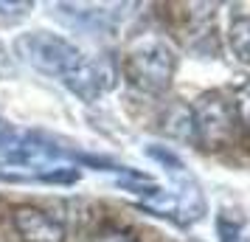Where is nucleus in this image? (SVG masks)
<instances>
[{
  "mask_svg": "<svg viewBox=\"0 0 250 242\" xmlns=\"http://www.w3.org/2000/svg\"><path fill=\"white\" fill-rule=\"evenodd\" d=\"M174 70H177V54L169 43H163L158 37L135 43L124 57L126 82L149 96H160L169 90Z\"/></svg>",
  "mask_w": 250,
  "mask_h": 242,
  "instance_id": "1",
  "label": "nucleus"
},
{
  "mask_svg": "<svg viewBox=\"0 0 250 242\" xmlns=\"http://www.w3.org/2000/svg\"><path fill=\"white\" fill-rule=\"evenodd\" d=\"M14 51L25 65H31L34 70L45 73V76H57V79H65L84 59V54L70 40L51 34V31H28V34L17 37Z\"/></svg>",
  "mask_w": 250,
  "mask_h": 242,
  "instance_id": "2",
  "label": "nucleus"
},
{
  "mask_svg": "<svg viewBox=\"0 0 250 242\" xmlns=\"http://www.w3.org/2000/svg\"><path fill=\"white\" fill-rule=\"evenodd\" d=\"M194 115V144L203 150L216 152L233 141V124L236 113L233 104L222 99V93H203L191 107Z\"/></svg>",
  "mask_w": 250,
  "mask_h": 242,
  "instance_id": "3",
  "label": "nucleus"
},
{
  "mask_svg": "<svg viewBox=\"0 0 250 242\" xmlns=\"http://www.w3.org/2000/svg\"><path fill=\"white\" fill-rule=\"evenodd\" d=\"M70 93H76L82 102H99L107 90L115 88V68L107 59H82L76 68L62 79Z\"/></svg>",
  "mask_w": 250,
  "mask_h": 242,
  "instance_id": "4",
  "label": "nucleus"
},
{
  "mask_svg": "<svg viewBox=\"0 0 250 242\" xmlns=\"http://www.w3.org/2000/svg\"><path fill=\"white\" fill-rule=\"evenodd\" d=\"M12 222L23 242H65V225L37 206H17Z\"/></svg>",
  "mask_w": 250,
  "mask_h": 242,
  "instance_id": "5",
  "label": "nucleus"
},
{
  "mask_svg": "<svg viewBox=\"0 0 250 242\" xmlns=\"http://www.w3.org/2000/svg\"><path fill=\"white\" fill-rule=\"evenodd\" d=\"M163 130L180 141H194V115L191 107L186 104H174L169 113L163 115Z\"/></svg>",
  "mask_w": 250,
  "mask_h": 242,
  "instance_id": "6",
  "label": "nucleus"
},
{
  "mask_svg": "<svg viewBox=\"0 0 250 242\" xmlns=\"http://www.w3.org/2000/svg\"><path fill=\"white\" fill-rule=\"evenodd\" d=\"M228 43L233 48V54H236L239 62H245L250 65V14H242L236 17L230 28H228Z\"/></svg>",
  "mask_w": 250,
  "mask_h": 242,
  "instance_id": "7",
  "label": "nucleus"
},
{
  "mask_svg": "<svg viewBox=\"0 0 250 242\" xmlns=\"http://www.w3.org/2000/svg\"><path fill=\"white\" fill-rule=\"evenodd\" d=\"M90 242H141V240H138L129 228H124V225H113V222H107V225H102V228L93 231Z\"/></svg>",
  "mask_w": 250,
  "mask_h": 242,
  "instance_id": "8",
  "label": "nucleus"
},
{
  "mask_svg": "<svg viewBox=\"0 0 250 242\" xmlns=\"http://www.w3.org/2000/svg\"><path fill=\"white\" fill-rule=\"evenodd\" d=\"M233 113H236V121H242L245 127L250 130V82L239 85V90L233 93Z\"/></svg>",
  "mask_w": 250,
  "mask_h": 242,
  "instance_id": "9",
  "label": "nucleus"
},
{
  "mask_svg": "<svg viewBox=\"0 0 250 242\" xmlns=\"http://www.w3.org/2000/svg\"><path fill=\"white\" fill-rule=\"evenodd\" d=\"M216 228H219V240L222 242H239V225L236 222H230L228 217L216 220Z\"/></svg>",
  "mask_w": 250,
  "mask_h": 242,
  "instance_id": "10",
  "label": "nucleus"
},
{
  "mask_svg": "<svg viewBox=\"0 0 250 242\" xmlns=\"http://www.w3.org/2000/svg\"><path fill=\"white\" fill-rule=\"evenodd\" d=\"M31 9V3L25 0V3H6V0H0V14H12V17H25Z\"/></svg>",
  "mask_w": 250,
  "mask_h": 242,
  "instance_id": "11",
  "label": "nucleus"
},
{
  "mask_svg": "<svg viewBox=\"0 0 250 242\" xmlns=\"http://www.w3.org/2000/svg\"><path fill=\"white\" fill-rule=\"evenodd\" d=\"M14 138H17V132H14V130L9 127V124H6L3 118H0V150H3V147H9V144H12Z\"/></svg>",
  "mask_w": 250,
  "mask_h": 242,
  "instance_id": "12",
  "label": "nucleus"
}]
</instances>
